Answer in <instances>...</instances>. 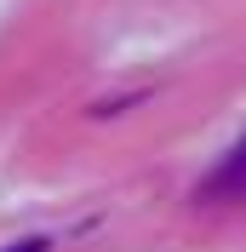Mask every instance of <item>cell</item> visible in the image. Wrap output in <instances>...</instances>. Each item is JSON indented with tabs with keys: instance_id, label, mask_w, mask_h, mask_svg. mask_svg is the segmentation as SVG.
<instances>
[{
	"instance_id": "2",
	"label": "cell",
	"mask_w": 246,
	"mask_h": 252,
	"mask_svg": "<svg viewBox=\"0 0 246 252\" xmlns=\"http://www.w3.org/2000/svg\"><path fill=\"white\" fill-rule=\"evenodd\" d=\"M12 252H46V241H17Z\"/></svg>"
},
{
	"instance_id": "1",
	"label": "cell",
	"mask_w": 246,
	"mask_h": 252,
	"mask_svg": "<svg viewBox=\"0 0 246 252\" xmlns=\"http://www.w3.org/2000/svg\"><path fill=\"white\" fill-rule=\"evenodd\" d=\"M200 201H246V138L217 160V172L200 184Z\"/></svg>"
}]
</instances>
